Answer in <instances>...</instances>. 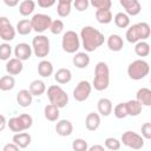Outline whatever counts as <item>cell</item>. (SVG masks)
I'll use <instances>...</instances> for the list:
<instances>
[{
	"mask_svg": "<svg viewBox=\"0 0 151 151\" xmlns=\"http://www.w3.org/2000/svg\"><path fill=\"white\" fill-rule=\"evenodd\" d=\"M100 114L99 112H90L85 118V126L88 131H96L100 126Z\"/></svg>",
	"mask_w": 151,
	"mask_h": 151,
	"instance_id": "cell-18",
	"label": "cell"
},
{
	"mask_svg": "<svg viewBox=\"0 0 151 151\" xmlns=\"http://www.w3.org/2000/svg\"><path fill=\"white\" fill-rule=\"evenodd\" d=\"M72 149L74 151H87L88 150V144L85 139L77 138L72 142Z\"/></svg>",
	"mask_w": 151,
	"mask_h": 151,
	"instance_id": "cell-40",
	"label": "cell"
},
{
	"mask_svg": "<svg viewBox=\"0 0 151 151\" xmlns=\"http://www.w3.org/2000/svg\"><path fill=\"white\" fill-rule=\"evenodd\" d=\"M12 142H14L20 149H26L31 142H32V137L29 133L27 132H17L13 138H12Z\"/></svg>",
	"mask_w": 151,
	"mask_h": 151,
	"instance_id": "cell-22",
	"label": "cell"
},
{
	"mask_svg": "<svg viewBox=\"0 0 151 151\" xmlns=\"http://www.w3.org/2000/svg\"><path fill=\"white\" fill-rule=\"evenodd\" d=\"M4 4L8 7H15L18 4H19V0H2Z\"/></svg>",
	"mask_w": 151,
	"mask_h": 151,
	"instance_id": "cell-47",
	"label": "cell"
},
{
	"mask_svg": "<svg viewBox=\"0 0 151 151\" xmlns=\"http://www.w3.org/2000/svg\"><path fill=\"white\" fill-rule=\"evenodd\" d=\"M104 144H105V147L107 150H111V151H117L122 146V142L119 139L114 138V137H107L105 139V143Z\"/></svg>",
	"mask_w": 151,
	"mask_h": 151,
	"instance_id": "cell-37",
	"label": "cell"
},
{
	"mask_svg": "<svg viewBox=\"0 0 151 151\" xmlns=\"http://www.w3.org/2000/svg\"><path fill=\"white\" fill-rule=\"evenodd\" d=\"M140 132L144 139L151 140V123H144L140 127Z\"/></svg>",
	"mask_w": 151,
	"mask_h": 151,
	"instance_id": "cell-43",
	"label": "cell"
},
{
	"mask_svg": "<svg viewBox=\"0 0 151 151\" xmlns=\"http://www.w3.org/2000/svg\"><path fill=\"white\" fill-rule=\"evenodd\" d=\"M150 72L149 63L144 59H136L127 66V76L132 80L144 79Z\"/></svg>",
	"mask_w": 151,
	"mask_h": 151,
	"instance_id": "cell-4",
	"label": "cell"
},
{
	"mask_svg": "<svg viewBox=\"0 0 151 151\" xmlns=\"http://www.w3.org/2000/svg\"><path fill=\"white\" fill-rule=\"evenodd\" d=\"M134 53L138 57H147L151 53V47L145 40H140L134 45Z\"/></svg>",
	"mask_w": 151,
	"mask_h": 151,
	"instance_id": "cell-33",
	"label": "cell"
},
{
	"mask_svg": "<svg viewBox=\"0 0 151 151\" xmlns=\"http://www.w3.org/2000/svg\"><path fill=\"white\" fill-rule=\"evenodd\" d=\"M57 0H38V6L41 8H50L55 4Z\"/></svg>",
	"mask_w": 151,
	"mask_h": 151,
	"instance_id": "cell-44",
	"label": "cell"
},
{
	"mask_svg": "<svg viewBox=\"0 0 151 151\" xmlns=\"http://www.w3.org/2000/svg\"><path fill=\"white\" fill-rule=\"evenodd\" d=\"M0 119H1V124H0V131H4L5 130V126L8 125V122H6V118L4 114L0 116Z\"/></svg>",
	"mask_w": 151,
	"mask_h": 151,
	"instance_id": "cell-48",
	"label": "cell"
},
{
	"mask_svg": "<svg viewBox=\"0 0 151 151\" xmlns=\"http://www.w3.org/2000/svg\"><path fill=\"white\" fill-rule=\"evenodd\" d=\"M35 9V2L33 0H24L19 5V13L22 17L31 15Z\"/></svg>",
	"mask_w": 151,
	"mask_h": 151,
	"instance_id": "cell-29",
	"label": "cell"
},
{
	"mask_svg": "<svg viewBox=\"0 0 151 151\" xmlns=\"http://www.w3.org/2000/svg\"><path fill=\"white\" fill-rule=\"evenodd\" d=\"M52 18L47 14H44V13H37L32 17L31 19V22H32V27H33V31L37 32L38 34L40 33H44L46 29H50L51 27V24H52Z\"/></svg>",
	"mask_w": 151,
	"mask_h": 151,
	"instance_id": "cell-10",
	"label": "cell"
},
{
	"mask_svg": "<svg viewBox=\"0 0 151 151\" xmlns=\"http://www.w3.org/2000/svg\"><path fill=\"white\" fill-rule=\"evenodd\" d=\"M61 47L66 53H77L80 48V35L72 29L66 31L61 38Z\"/></svg>",
	"mask_w": 151,
	"mask_h": 151,
	"instance_id": "cell-6",
	"label": "cell"
},
{
	"mask_svg": "<svg viewBox=\"0 0 151 151\" xmlns=\"http://www.w3.org/2000/svg\"><path fill=\"white\" fill-rule=\"evenodd\" d=\"M90 5L96 9H110L112 6L111 0H90Z\"/></svg>",
	"mask_w": 151,
	"mask_h": 151,
	"instance_id": "cell-38",
	"label": "cell"
},
{
	"mask_svg": "<svg viewBox=\"0 0 151 151\" xmlns=\"http://www.w3.org/2000/svg\"><path fill=\"white\" fill-rule=\"evenodd\" d=\"M17 28L13 27V25L9 22V20L6 17L0 18V38L4 41H12L15 38Z\"/></svg>",
	"mask_w": 151,
	"mask_h": 151,
	"instance_id": "cell-12",
	"label": "cell"
},
{
	"mask_svg": "<svg viewBox=\"0 0 151 151\" xmlns=\"http://www.w3.org/2000/svg\"><path fill=\"white\" fill-rule=\"evenodd\" d=\"M80 39L84 50L86 52H93L104 44L105 37L99 29L92 26H84L80 31Z\"/></svg>",
	"mask_w": 151,
	"mask_h": 151,
	"instance_id": "cell-1",
	"label": "cell"
},
{
	"mask_svg": "<svg viewBox=\"0 0 151 151\" xmlns=\"http://www.w3.org/2000/svg\"><path fill=\"white\" fill-rule=\"evenodd\" d=\"M90 6V0H74L73 1V7L78 12H84Z\"/></svg>",
	"mask_w": 151,
	"mask_h": 151,
	"instance_id": "cell-42",
	"label": "cell"
},
{
	"mask_svg": "<svg viewBox=\"0 0 151 151\" xmlns=\"http://www.w3.org/2000/svg\"><path fill=\"white\" fill-rule=\"evenodd\" d=\"M28 90L31 91V93L34 97H40L46 91V84L40 79H35L29 84V88Z\"/></svg>",
	"mask_w": 151,
	"mask_h": 151,
	"instance_id": "cell-27",
	"label": "cell"
},
{
	"mask_svg": "<svg viewBox=\"0 0 151 151\" xmlns=\"http://www.w3.org/2000/svg\"><path fill=\"white\" fill-rule=\"evenodd\" d=\"M38 73L42 78H48L53 74V64L50 60H41L38 64Z\"/></svg>",
	"mask_w": 151,
	"mask_h": 151,
	"instance_id": "cell-26",
	"label": "cell"
},
{
	"mask_svg": "<svg viewBox=\"0 0 151 151\" xmlns=\"http://www.w3.org/2000/svg\"><path fill=\"white\" fill-rule=\"evenodd\" d=\"M110 85V68L105 61L97 63L94 67V78L92 86L96 91H104Z\"/></svg>",
	"mask_w": 151,
	"mask_h": 151,
	"instance_id": "cell-2",
	"label": "cell"
},
{
	"mask_svg": "<svg viewBox=\"0 0 151 151\" xmlns=\"http://www.w3.org/2000/svg\"><path fill=\"white\" fill-rule=\"evenodd\" d=\"M120 6L125 9L129 15H138L142 11V5L138 0H119Z\"/></svg>",
	"mask_w": 151,
	"mask_h": 151,
	"instance_id": "cell-14",
	"label": "cell"
},
{
	"mask_svg": "<svg viewBox=\"0 0 151 151\" xmlns=\"http://www.w3.org/2000/svg\"><path fill=\"white\" fill-rule=\"evenodd\" d=\"M150 84H151V78H150Z\"/></svg>",
	"mask_w": 151,
	"mask_h": 151,
	"instance_id": "cell-50",
	"label": "cell"
},
{
	"mask_svg": "<svg viewBox=\"0 0 151 151\" xmlns=\"http://www.w3.org/2000/svg\"><path fill=\"white\" fill-rule=\"evenodd\" d=\"M55 132L61 137H68L73 132V124L68 119H60L55 124Z\"/></svg>",
	"mask_w": 151,
	"mask_h": 151,
	"instance_id": "cell-16",
	"label": "cell"
},
{
	"mask_svg": "<svg viewBox=\"0 0 151 151\" xmlns=\"http://www.w3.org/2000/svg\"><path fill=\"white\" fill-rule=\"evenodd\" d=\"M15 86V79L13 76H2L0 78V90L1 91H11Z\"/></svg>",
	"mask_w": 151,
	"mask_h": 151,
	"instance_id": "cell-34",
	"label": "cell"
},
{
	"mask_svg": "<svg viewBox=\"0 0 151 151\" xmlns=\"http://www.w3.org/2000/svg\"><path fill=\"white\" fill-rule=\"evenodd\" d=\"M97 109H98V112H99L100 116L107 117L112 113L113 105H112V101L109 98H100L97 103Z\"/></svg>",
	"mask_w": 151,
	"mask_h": 151,
	"instance_id": "cell-21",
	"label": "cell"
},
{
	"mask_svg": "<svg viewBox=\"0 0 151 151\" xmlns=\"http://www.w3.org/2000/svg\"><path fill=\"white\" fill-rule=\"evenodd\" d=\"M32 48L35 57L44 59L50 53V39L44 34H38L32 39Z\"/></svg>",
	"mask_w": 151,
	"mask_h": 151,
	"instance_id": "cell-8",
	"label": "cell"
},
{
	"mask_svg": "<svg viewBox=\"0 0 151 151\" xmlns=\"http://www.w3.org/2000/svg\"><path fill=\"white\" fill-rule=\"evenodd\" d=\"M11 54H12V46L8 42H6V41L2 42L0 45V59L4 60V61H6V60L11 59L9 58Z\"/></svg>",
	"mask_w": 151,
	"mask_h": 151,
	"instance_id": "cell-39",
	"label": "cell"
},
{
	"mask_svg": "<svg viewBox=\"0 0 151 151\" xmlns=\"http://www.w3.org/2000/svg\"><path fill=\"white\" fill-rule=\"evenodd\" d=\"M71 7L72 4H67V2H58L57 6V13L60 18H66L70 15L71 13Z\"/></svg>",
	"mask_w": 151,
	"mask_h": 151,
	"instance_id": "cell-36",
	"label": "cell"
},
{
	"mask_svg": "<svg viewBox=\"0 0 151 151\" xmlns=\"http://www.w3.org/2000/svg\"><path fill=\"white\" fill-rule=\"evenodd\" d=\"M96 19L99 24H110L113 19L111 9H97L96 11Z\"/></svg>",
	"mask_w": 151,
	"mask_h": 151,
	"instance_id": "cell-30",
	"label": "cell"
},
{
	"mask_svg": "<svg viewBox=\"0 0 151 151\" xmlns=\"http://www.w3.org/2000/svg\"><path fill=\"white\" fill-rule=\"evenodd\" d=\"M106 147L104 145H99V144H94L92 146H88V151H104Z\"/></svg>",
	"mask_w": 151,
	"mask_h": 151,
	"instance_id": "cell-46",
	"label": "cell"
},
{
	"mask_svg": "<svg viewBox=\"0 0 151 151\" xmlns=\"http://www.w3.org/2000/svg\"><path fill=\"white\" fill-rule=\"evenodd\" d=\"M59 114H60V112H59V107L57 106V105H54V104H48V105H46L45 106V109H44V116H45V118L47 119V120H50V122H57L58 119H59Z\"/></svg>",
	"mask_w": 151,
	"mask_h": 151,
	"instance_id": "cell-25",
	"label": "cell"
},
{
	"mask_svg": "<svg viewBox=\"0 0 151 151\" xmlns=\"http://www.w3.org/2000/svg\"><path fill=\"white\" fill-rule=\"evenodd\" d=\"M20 147L14 143V142H12V143H8V144H6L4 147H2V151H18Z\"/></svg>",
	"mask_w": 151,
	"mask_h": 151,
	"instance_id": "cell-45",
	"label": "cell"
},
{
	"mask_svg": "<svg viewBox=\"0 0 151 151\" xmlns=\"http://www.w3.org/2000/svg\"><path fill=\"white\" fill-rule=\"evenodd\" d=\"M15 28H17V32H18L20 35H28V34L33 31L32 22H31L29 19H22V20L18 21Z\"/></svg>",
	"mask_w": 151,
	"mask_h": 151,
	"instance_id": "cell-31",
	"label": "cell"
},
{
	"mask_svg": "<svg viewBox=\"0 0 151 151\" xmlns=\"http://www.w3.org/2000/svg\"><path fill=\"white\" fill-rule=\"evenodd\" d=\"M74 0H58V2H67V4H73Z\"/></svg>",
	"mask_w": 151,
	"mask_h": 151,
	"instance_id": "cell-49",
	"label": "cell"
},
{
	"mask_svg": "<svg viewBox=\"0 0 151 151\" xmlns=\"http://www.w3.org/2000/svg\"><path fill=\"white\" fill-rule=\"evenodd\" d=\"M113 114L118 119H124L126 118L127 114V109H126V103H119L113 107Z\"/></svg>",
	"mask_w": 151,
	"mask_h": 151,
	"instance_id": "cell-35",
	"label": "cell"
},
{
	"mask_svg": "<svg viewBox=\"0 0 151 151\" xmlns=\"http://www.w3.org/2000/svg\"><path fill=\"white\" fill-rule=\"evenodd\" d=\"M126 109H127V114L131 117H137L142 113L143 105L137 100V99H131L126 101Z\"/></svg>",
	"mask_w": 151,
	"mask_h": 151,
	"instance_id": "cell-28",
	"label": "cell"
},
{
	"mask_svg": "<svg viewBox=\"0 0 151 151\" xmlns=\"http://www.w3.org/2000/svg\"><path fill=\"white\" fill-rule=\"evenodd\" d=\"M150 9H151V6H150Z\"/></svg>",
	"mask_w": 151,
	"mask_h": 151,
	"instance_id": "cell-51",
	"label": "cell"
},
{
	"mask_svg": "<svg viewBox=\"0 0 151 151\" xmlns=\"http://www.w3.org/2000/svg\"><path fill=\"white\" fill-rule=\"evenodd\" d=\"M90 55L87 54V52H77L74 54V57L72 58V63L77 68H86L90 65Z\"/></svg>",
	"mask_w": 151,
	"mask_h": 151,
	"instance_id": "cell-20",
	"label": "cell"
},
{
	"mask_svg": "<svg viewBox=\"0 0 151 151\" xmlns=\"http://www.w3.org/2000/svg\"><path fill=\"white\" fill-rule=\"evenodd\" d=\"M120 142L130 147V149H133V150H140L143 146H144V137L137 132H133V131H125L123 134H122V138H120Z\"/></svg>",
	"mask_w": 151,
	"mask_h": 151,
	"instance_id": "cell-9",
	"label": "cell"
},
{
	"mask_svg": "<svg viewBox=\"0 0 151 151\" xmlns=\"http://www.w3.org/2000/svg\"><path fill=\"white\" fill-rule=\"evenodd\" d=\"M136 99L143 106H151V88L142 87L136 93Z\"/></svg>",
	"mask_w": 151,
	"mask_h": 151,
	"instance_id": "cell-23",
	"label": "cell"
},
{
	"mask_svg": "<svg viewBox=\"0 0 151 151\" xmlns=\"http://www.w3.org/2000/svg\"><path fill=\"white\" fill-rule=\"evenodd\" d=\"M32 125H33V118L27 113H22L18 117H12L8 119V127L11 131L15 133L28 130L31 129Z\"/></svg>",
	"mask_w": 151,
	"mask_h": 151,
	"instance_id": "cell-7",
	"label": "cell"
},
{
	"mask_svg": "<svg viewBox=\"0 0 151 151\" xmlns=\"http://www.w3.org/2000/svg\"><path fill=\"white\" fill-rule=\"evenodd\" d=\"M32 53H33V48L27 42H19L14 47V55L22 61L28 60L31 58Z\"/></svg>",
	"mask_w": 151,
	"mask_h": 151,
	"instance_id": "cell-13",
	"label": "cell"
},
{
	"mask_svg": "<svg viewBox=\"0 0 151 151\" xmlns=\"http://www.w3.org/2000/svg\"><path fill=\"white\" fill-rule=\"evenodd\" d=\"M106 42H107L109 50L113 52H119L124 47V40L119 34H110Z\"/></svg>",
	"mask_w": 151,
	"mask_h": 151,
	"instance_id": "cell-19",
	"label": "cell"
},
{
	"mask_svg": "<svg viewBox=\"0 0 151 151\" xmlns=\"http://www.w3.org/2000/svg\"><path fill=\"white\" fill-rule=\"evenodd\" d=\"M151 34V27L147 22L142 21L130 26L126 29L125 38L130 44H136L140 40H146Z\"/></svg>",
	"mask_w": 151,
	"mask_h": 151,
	"instance_id": "cell-3",
	"label": "cell"
},
{
	"mask_svg": "<svg viewBox=\"0 0 151 151\" xmlns=\"http://www.w3.org/2000/svg\"><path fill=\"white\" fill-rule=\"evenodd\" d=\"M72 79V72L68 70V68H65V67H61L59 68L55 73H54V80L58 83V84H67L70 83Z\"/></svg>",
	"mask_w": 151,
	"mask_h": 151,
	"instance_id": "cell-24",
	"label": "cell"
},
{
	"mask_svg": "<svg viewBox=\"0 0 151 151\" xmlns=\"http://www.w3.org/2000/svg\"><path fill=\"white\" fill-rule=\"evenodd\" d=\"M113 20H114L116 26L119 28H126L130 25V15L126 12H118L114 15Z\"/></svg>",
	"mask_w": 151,
	"mask_h": 151,
	"instance_id": "cell-32",
	"label": "cell"
},
{
	"mask_svg": "<svg viewBox=\"0 0 151 151\" xmlns=\"http://www.w3.org/2000/svg\"><path fill=\"white\" fill-rule=\"evenodd\" d=\"M24 70V64L22 60H20L19 58H11L7 60L6 63V71L8 74L11 76H18Z\"/></svg>",
	"mask_w": 151,
	"mask_h": 151,
	"instance_id": "cell-15",
	"label": "cell"
},
{
	"mask_svg": "<svg viewBox=\"0 0 151 151\" xmlns=\"http://www.w3.org/2000/svg\"><path fill=\"white\" fill-rule=\"evenodd\" d=\"M64 28H65L64 22H63L61 20L57 19V20H53V21H52L51 27H50V31H51V33H52V34L58 35V34H60V33H63V32H64Z\"/></svg>",
	"mask_w": 151,
	"mask_h": 151,
	"instance_id": "cell-41",
	"label": "cell"
},
{
	"mask_svg": "<svg viewBox=\"0 0 151 151\" xmlns=\"http://www.w3.org/2000/svg\"><path fill=\"white\" fill-rule=\"evenodd\" d=\"M33 97L34 96L31 93L29 90L22 88L17 93V103L21 107H28L33 101Z\"/></svg>",
	"mask_w": 151,
	"mask_h": 151,
	"instance_id": "cell-17",
	"label": "cell"
},
{
	"mask_svg": "<svg viewBox=\"0 0 151 151\" xmlns=\"http://www.w3.org/2000/svg\"><path fill=\"white\" fill-rule=\"evenodd\" d=\"M47 98L51 104L57 105L59 109H63L68 104V94L59 85H51L47 88Z\"/></svg>",
	"mask_w": 151,
	"mask_h": 151,
	"instance_id": "cell-5",
	"label": "cell"
},
{
	"mask_svg": "<svg viewBox=\"0 0 151 151\" xmlns=\"http://www.w3.org/2000/svg\"><path fill=\"white\" fill-rule=\"evenodd\" d=\"M92 84L87 80H81L78 83V85L74 87L73 90V98L76 101H85L90 94H91V91H92Z\"/></svg>",
	"mask_w": 151,
	"mask_h": 151,
	"instance_id": "cell-11",
	"label": "cell"
}]
</instances>
